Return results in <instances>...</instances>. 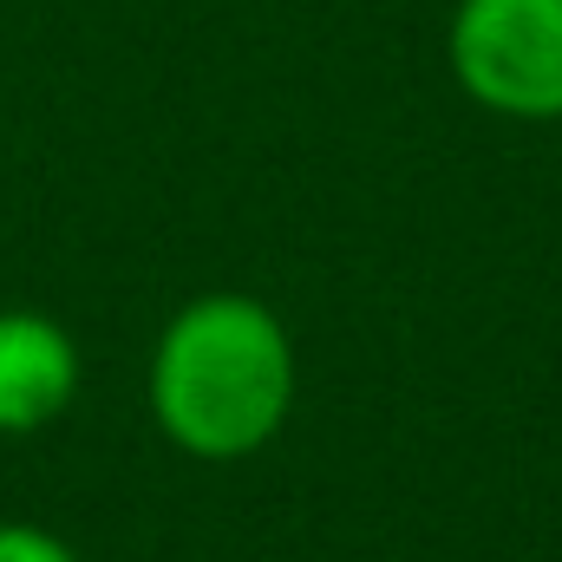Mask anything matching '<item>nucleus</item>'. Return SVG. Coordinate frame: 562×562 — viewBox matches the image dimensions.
I'll return each mask as SVG.
<instances>
[{"label":"nucleus","instance_id":"obj_2","mask_svg":"<svg viewBox=\"0 0 562 562\" xmlns=\"http://www.w3.org/2000/svg\"><path fill=\"white\" fill-rule=\"evenodd\" d=\"M451 79L497 119H562V0H458L445 33Z\"/></svg>","mask_w":562,"mask_h":562},{"label":"nucleus","instance_id":"obj_3","mask_svg":"<svg viewBox=\"0 0 562 562\" xmlns=\"http://www.w3.org/2000/svg\"><path fill=\"white\" fill-rule=\"evenodd\" d=\"M79 393V347L40 307H0V431H46Z\"/></svg>","mask_w":562,"mask_h":562},{"label":"nucleus","instance_id":"obj_1","mask_svg":"<svg viewBox=\"0 0 562 562\" xmlns=\"http://www.w3.org/2000/svg\"><path fill=\"white\" fill-rule=\"evenodd\" d=\"M294 406V340L256 294H196L183 301L150 347V419L203 458H249L288 425Z\"/></svg>","mask_w":562,"mask_h":562},{"label":"nucleus","instance_id":"obj_4","mask_svg":"<svg viewBox=\"0 0 562 562\" xmlns=\"http://www.w3.org/2000/svg\"><path fill=\"white\" fill-rule=\"evenodd\" d=\"M0 562H79V557H72V543H66V537H53V530H40V524L7 517V524H0Z\"/></svg>","mask_w":562,"mask_h":562}]
</instances>
